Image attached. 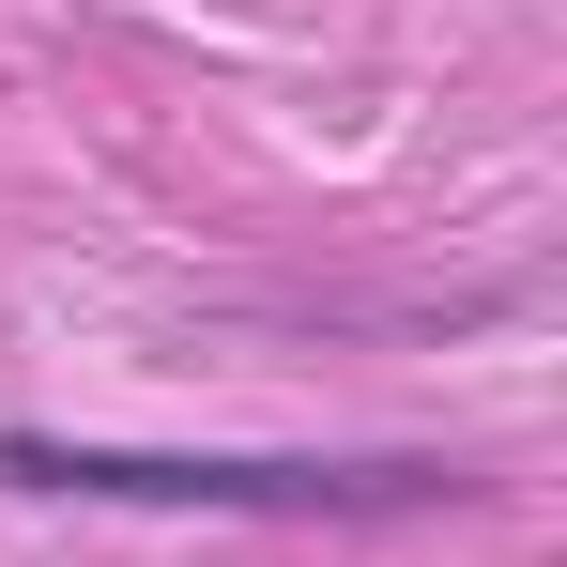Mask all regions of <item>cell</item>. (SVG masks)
Listing matches in <instances>:
<instances>
[{
  "mask_svg": "<svg viewBox=\"0 0 567 567\" xmlns=\"http://www.w3.org/2000/svg\"><path fill=\"white\" fill-rule=\"evenodd\" d=\"M0 461L47 475V491H261V506L322 491L307 461H107V445H0Z\"/></svg>",
  "mask_w": 567,
  "mask_h": 567,
  "instance_id": "6da1fadb",
  "label": "cell"
}]
</instances>
